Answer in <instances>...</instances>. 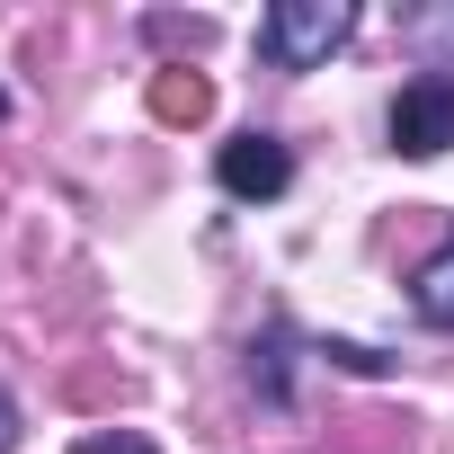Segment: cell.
<instances>
[{
	"label": "cell",
	"mask_w": 454,
	"mask_h": 454,
	"mask_svg": "<svg viewBox=\"0 0 454 454\" xmlns=\"http://www.w3.org/2000/svg\"><path fill=\"white\" fill-rule=\"evenodd\" d=\"M348 36H356V0H277L259 19V54L277 72H321Z\"/></svg>",
	"instance_id": "1"
},
{
	"label": "cell",
	"mask_w": 454,
	"mask_h": 454,
	"mask_svg": "<svg viewBox=\"0 0 454 454\" xmlns=\"http://www.w3.org/2000/svg\"><path fill=\"white\" fill-rule=\"evenodd\" d=\"M445 143H454V72H427V81H410L392 98V152L436 160Z\"/></svg>",
	"instance_id": "2"
},
{
	"label": "cell",
	"mask_w": 454,
	"mask_h": 454,
	"mask_svg": "<svg viewBox=\"0 0 454 454\" xmlns=\"http://www.w3.org/2000/svg\"><path fill=\"white\" fill-rule=\"evenodd\" d=\"M214 178H223V196L268 205V196H286V187H294V152H286L277 134H232V143L214 152Z\"/></svg>",
	"instance_id": "3"
},
{
	"label": "cell",
	"mask_w": 454,
	"mask_h": 454,
	"mask_svg": "<svg viewBox=\"0 0 454 454\" xmlns=\"http://www.w3.org/2000/svg\"><path fill=\"white\" fill-rule=\"evenodd\" d=\"M152 116H160V125H205V116H214V81L187 72V63L152 72Z\"/></svg>",
	"instance_id": "4"
},
{
	"label": "cell",
	"mask_w": 454,
	"mask_h": 454,
	"mask_svg": "<svg viewBox=\"0 0 454 454\" xmlns=\"http://www.w3.org/2000/svg\"><path fill=\"white\" fill-rule=\"evenodd\" d=\"M410 312H419L427 330H454V232L419 259V277H410Z\"/></svg>",
	"instance_id": "5"
},
{
	"label": "cell",
	"mask_w": 454,
	"mask_h": 454,
	"mask_svg": "<svg viewBox=\"0 0 454 454\" xmlns=\"http://www.w3.org/2000/svg\"><path fill=\"white\" fill-rule=\"evenodd\" d=\"M72 454H160V445H152L143 427H107V436H81Z\"/></svg>",
	"instance_id": "6"
},
{
	"label": "cell",
	"mask_w": 454,
	"mask_h": 454,
	"mask_svg": "<svg viewBox=\"0 0 454 454\" xmlns=\"http://www.w3.org/2000/svg\"><path fill=\"white\" fill-rule=\"evenodd\" d=\"M410 36H419V45H445V54H454V10H419V19H410Z\"/></svg>",
	"instance_id": "7"
},
{
	"label": "cell",
	"mask_w": 454,
	"mask_h": 454,
	"mask_svg": "<svg viewBox=\"0 0 454 454\" xmlns=\"http://www.w3.org/2000/svg\"><path fill=\"white\" fill-rule=\"evenodd\" d=\"M152 36H169V45H205L214 19H152Z\"/></svg>",
	"instance_id": "8"
},
{
	"label": "cell",
	"mask_w": 454,
	"mask_h": 454,
	"mask_svg": "<svg viewBox=\"0 0 454 454\" xmlns=\"http://www.w3.org/2000/svg\"><path fill=\"white\" fill-rule=\"evenodd\" d=\"M321 356H330V365H348V374H383V356H374V348H348V339H330Z\"/></svg>",
	"instance_id": "9"
},
{
	"label": "cell",
	"mask_w": 454,
	"mask_h": 454,
	"mask_svg": "<svg viewBox=\"0 0 454 454\" xmlns=\"http://www.w3.org/2000/svg\"><path fill=\"white\" fill-rule=\"evenodd\" d=\"M10 445H19V401L0 392V454H10Z\"/></svg>",
	"instance_id": "10"
},
{
	"label": "cell",
	"mask_w": 454,
	"mask_h": 454,
	"mask_svg": "<svg viewBox=\"0 0 454 454\" xmlns=\"http://www.w3.org/2000/svg\"><path fill=\"white\" fill-rule=\"evenodd\" d=\"M0 116H10V90H0Z\"/></svg>",
	"instance_id": "11"
}]
</instances>
